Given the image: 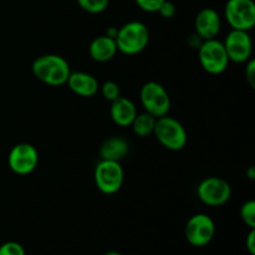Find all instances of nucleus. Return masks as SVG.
<instances>
[{
    "instance_id": "6",
    "label": "nucleus",
    "mask_w": 255,
    "mask_h": 255,
    "mask_svg": "<svg viewBox=\"0 0 255 255\" xmlns=\"http://www.w3.org/2000/svg\"><path fill=\"white\" fill-rule=\"evenodd\" d=\"M224 15L233 30L249 31L255 25V4L253 0H228Z\"/></svg>"
},
{
    "instance_id": "23",
    "label": "nucleus",
    "mask_w": 255,
    "mask_h": 255,
    "mask_svg": "<svg viewBox=\"0 0 255 255\" xmlns=\"http://www.w3.org/2000/svg\"><path fill=\"white\" fill-rule=\"evenodd\" d=\"M157 12H158L162 17H164V19H172L177 12L176 5H174L172 1L164 0V2L161 5V7H159Z\"/></svg>"
},
{
    "instance_id": "4",
    "label": "nucleus",
    "mask_w": 255,
    "mask_h": 255,
    "mask_svg": "<svg viewBox=\"0 0 255 255\" xmlns=\"http://www.w3.org/2000/svg\"><path fill=\"white\" fill-rule=\"evenodd\" d=\"M198 57L204 71L212 75H219L228 67L229 59L223 42L216 39L204 40L198 47Z\"/></svg>"
},
{
    "instance_id": "5",
    "label": "nucleus",
    "mask_w": 255,
    "mask_h": 255,
    "mask_svg": "<svg viewBox=\"0 0 255 255\" xmlns=\"http://www.w3.org/2000/svg\"><path fill=\"white\" fill-rule=\"evenodd\" d=\"M139 99L146 112L153 115L156 119L168 115L171 109V97L167 90L158 82H146L139 92Z\"/></svg>"
},
{
    "instance_id": "7",
    "label": "nucleus",
    "mask_w": 255,
    "mask_h": 255,
    "mask_svg": "<svg viewBox=\"0 0 255 255\" xmlns=\"http://www.w3.org/2000/svg\"><path fill=\"white\" fill-rule=\"evenodd\" d=\"M94 178L100 192L114 194L119 192L124 184V169L120 162L101 159L95 168Z\"/></svg>"
},
{
    "instance_id": "26",
    "label": "nucleus",
    "mask_w": 255,
    "mask_h": 255,
    "mask_svg": "<svg viewBox=\"0 0 255 255\" xmlns=\"http://www.w3.org/2000/svg\"><path fill=\"white\" fill-rule=\"evenodd\" d=\"M247 176L251 181H254L255 179V167H249V169L247 171Z\"/></svg>"
},
{
    "instance_id": "1",
    "label": "nucleus",
    "mask_w": 255,
    "mask_h": 255,
    "mask_svg": "<svg viewBox=\"0 0 255 255\" xmlns=\"http://www.w3.org/2000/svg\"><path fill=\"white\" fill-rule=\"evenodd\" d=\"M32 74L37 80L50 86H61L67 82L71 70L62 56L55 54L42 55L32 62Z\"/></svg>"
},
{
    "instance_id": "18",
    "label": "nucleus",
    "mask_w": 255,
    "mask_h": 255,
    "mask_svg": "<svg viewBox=\"0 0 255 255\" xmlns=\"http://www.w3.org/2000/svg\"><path fill=\"white\" fill-rule=\"evenodd\" d=\"M79 6L89 14H101L109 7L110 0H76Z\"/></svg>"
},
{
    "instance_id": "19",
    "label": "nucleus",
    "mask_w": 255,
    "mask_h": 255,
    "mask_svg": "<svg viewBox=\"0 0 255 255\" xmlns=\"http://www.w3.org/2000/svg\"><path fill=\"white\" fill-rule=\"evenodd\" d=\"M241 218L249 228H255V202L247 201L241 207Z\"/></svg>"
},
{
    "instance_id": "27",
    "label": "nucleus",
    "mask_w": 255,
    "mask_h": 255,
    "mask_svg": "<svg viewBox=\"0 0 255 255\" xmlns=\"http://www.w3.org/2000/svg\"><path fill=\"white\" fill-rule=\"evenodd\" d=\"M105 255H122L121 253H119V252H115V251H111V252H107Z\"/></svg>"
},
{
    "instance_id": "21",
    "label": "nucleus",
    "mask_w": 255,
    "mask_h": 255,
    "mask_svg": "<svg viewBox=\"0 0 255 255\" xmlns=\"http://www.w3.org/2000/svg\"><path fill=\"white\" fill-rule=\"evenodd\" d=\"M0 255H26L24 247L17 242H6L0 246Z\"/></svg>"
},
{
    "instance_id": "22",
    "label": "nucleus",
    "mask_w": 255,
    "mask_h": 255,
    "mask_svg": "<svg viewBox=\"0 0 255 255\" xmlns=\"http://www.w3.org/2000/svg\"><path fill=\"white\" fill-rule=\"evenodd\" d=\"M139 9L146 12H157L164 0H134Z\"/></svg>"
},
{
    "instance_id": "25",
    "label": "nucleus",
    "mask_w": 255,
    "mask_h": 255,
    "mask_svg": "<svg viewBox=\"0 0 255 255\" xmlns=\"http://www.w3.org/2000/svg\"><path fill=\"white\" fill-rule=\"evenodd\" d=\"M246 246L249 253L254 255L255 254V228H252L251 232H249L248 237H247Z\"/></svg>"
},
{
    "instance_id": "24",
    "label": "nucleus",
    "mask_w": 255,
    "mask_h": 255,
    "mask_svg": "<svg viewBox=\"0 0 255 255\" xmlns=\"http://www.w3.org/2000/svg\"><path fill=\"white\" fill-rule=\"evenodd\" d=\"M244 75H246V79L248 81L249 86L252 89L255 87V61L253 59H249L246 62V70H244Z\"/></svg>"
},
{
    "instance_id": "16",
    "label": "nucleus",
    "mask_w": 255,
    "mask_h": 255,
    "mask_svg": "<svg viewBox=\"0 0 255 255\" xmlns=\"http://www.w3.org/2000/svg\"><path fill=\"white\" fill-rule=\"evenodd\" d=\"M129 144L121 137H110L102 142L100 147V157L106 161L120 162L128 154Z\"/></svg>"
},
{
    "instance_id": "11",
    "label": "nucleus",
    "mask_w": 255,
    "mask_h": 255,
    "mask_svg": "<svg viewBox=\"0 0 255 255\" xmlns=\"http://www.w3.org/2000/svg\"><path fill=\"white\" fill-rule=\"evenodd\" d=\"M223 45L229 61L243 64L252 59L253 44L248 31L232 29V31L227 35Z\"/></svg>"
},
{
    "instance_id": "17",
    "label": "nucleus",
    "mask_w": 255,
    "mask_h": 255,
    "mask_svg": "<svg viewBox=\"0 0 255 255\" xmlns=\"http://www.w3.org/2000/svg\"><path fill=\"white\" fill-rule=\"evenodd\" d=\"M156 117L153 115L148 114V112L137 114L133 122L131 124L132 129L141 138L151 136V134H153L154 126H156Z\"/></svg>"
},
{
    "instance_id": "20",
    "label": "nucleus",
    "mask_w": 255,
    "mask_h": 255,
    "mask_svg": "<svg viewBox=\"0 0 255 255\" xmlns=\"http://www.w3.org/2000/svg\"><path fill=\"white\" fill-rule=\"evenodd\" d=\"M101 90V94L107 101L112 102L116 99H119L121 96V91H120L119 84H116L115 81H106L102 84V86L100 87Z\"/></svg>"
},
{
    "instance_id": "15",
    "label": "nucleus",
    "mask_w": 255,
    "mask_h": 255,
    "mask_svg": "<svg viewBox=\"0 0 255 255\" xmlns=\"http://www.w3.org/2000/svg\"><path fill=\"white\" fill-rule=\"evenodd\" d=\"M119 51L116 41L107 35L95 37L89 46V54L91 59L96 62H107L112 60Z\"/></svg>"
},
{
    "instance_id": "14",
    "label": "nucleus",
    "mask_w": 255,
    "mask_h": 255,
    "mask_svg": "<svg viewBox=\"0 0 255 255\" xmlns=\"http://www.w3.org/2000/svg\"><path fill=\"white\" fill-rule=\"evenodd\" d=\"M66 84L74 94L82 97L94 96L100 89L97 80L92 75L82 71L71 72Z\"/></svg>"
},
{
    "instance_id": "9",
    "label": "nucleus",
    "mask_w": 255,
    "mask_h": 255,
    "mask_svg": "<svg viewBox=\"0 0 255 255\" xmlns=\"http://www.w3.org/2000/svg\"><path fill=\"white\" fill-rule=\"evenodd\" d=\"M197 196L202 203L209 207H218L227 203L232 196V188L221 177H208L197 187Z\"/></svg>"
},
{
    "instance_id": "2",
    "label": "nucleus",
    "mask_w": 255,
    "mask_h": 255,
    "mask_svg": "<svg viewBox=\"0 0 255 255\" xmlns=\"http://www.w3.org/2000/svg\"><path fill=\"white\" fill-rule=\"evenodd\" d=\"M116 46L125 55H137L143 51L149 42L148 27L141 21H129L117 29Z\"/></svg>"
},
{
    "instance_id": "8",
    "label": "nucleus",
    "mask_w": 255,
    "mask_h": 255,
    "mask_svg": "<svg viewBox=\"0 0 255 255\" xmlns=\"http://www.w3.org/2000/svg\"><path fill=\"white\" fill-rule=\"evenodd\" d=\"M214 234L216 224L211 217L204 213L192 216L184 228L187 242L193 247H206L214 238Z\"/></svg>"
},
{
    "instance_id": "13",
    "label": "nucleus",
    "mask_w": 255,
    "mask_h": 255,
    "mask_svg": "<svg viewBox=\"0 0 255 255\" xmlns=\"http://www.w3.org/2000/svg\"><path fill=\"white\" fill-rule=\"evenodd\" d=\"M138 112H137L136 105L133 104L132 100L127 99V97L120 96L119 99L111 102L110 116H111L112 121L119 126H131Z\"/></svg>"
},
{
    "instance_id": "10",
    "label": "nucleus",
    "mask_w": 255,
    "mask_h": 255,
    "mask_svg": "<svg viewBox=\"0 0 255 255\" xmlns=\"http://www.w3.org/2000/svg\"><path fill=\"white\" fill-rule=\"evenodd\" d=\"M7 163L14 173L26 176L36 169L39 164V152L32 144L19 143L10 151Z\"/></svg>"
},
{
    "instance_id": "12",
    "label": "nucleus",
    "mask_w": 255,
    "mask_h": 255,
    "mask_svg": "<svg viewBox=\"0 0 255 255\" xmlns=\"http://www.w3.org/2000/svg\"><path fill=\"white\" fill-rule=\"evenodd\" d=\"M221 17L219 14L212 7H204L197 14L194 20L196 35L201 40L216 39L221 30Z\"/></svg>"
},
{
    "instance_id": "3",
    "label": "nucleus",
    "mask_w": 255,
    "mask_h": 255,
    "mask_svg": "<svg viewBox=\"0 0 255 255\" xmlns=\"http://www.w3.org/2000/svg\"><path fill=\"white\" fill-rule=\"evenodd\" d=\"M153 134L157 141L169 151H181L187 144V132L183 125L174 117L162 116L156 120Z\"/></svg>"
}]
</instances>
